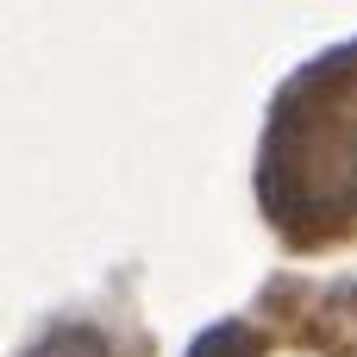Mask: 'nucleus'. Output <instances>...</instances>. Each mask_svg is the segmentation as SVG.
I'll list each match as a JSON object with an SVG mask.
<instances>
[{
	"label": "nucleus",
	"instance_id": "3",
	"mask_svg": "<svg viewBox=\"0 0 357 357\" xmlns=\"http://www.w3.org/2000/svg\"><path fill=\"white\" fill-rule=\"evenodd\" d=\"M188 357H264V345H257L245 326H213V333H207Z\"/></svg>",
	"mask_w": 357,
	"mask_h": 357
},
{
	"label": "nucleus",
	"instance_id": "2",
	"mask_svg": "<svg viewBox=\"0 0 357 357\" xmlns=\"http://www.w3.org/2000/svg\"><path fill=\"white\" fill-rule=\"evenodd\" d=\"M25 357H113V345L94 326H56V333H44Z\"/></svg>",
	"mask_w": 357,
	"mask_h": 357
},
{
	"label": "nucleus",
	"instance_id": "1",
	"mask_svg": "<svg viewBox=\"0 0 357 357\" xmlns=\"http://www.w3.org/2000/svg\"><path fill=\"white\" fill-rule=\"evenodd\" d=\"M270 201L295 238L357 226V50L314 69L270 138Z\"/></svg>",
	"mask_w": 357,
	"mask_h": 357
}]
</instances>
